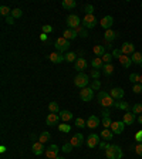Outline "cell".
Here are the masks:
<instances>
[{
	"label": "cell",
	"instance_id": "40",
	"mask_svg": "<svg viewBox=\"0 0 142 159\" xmlns=\"http://www.w3.org/2000/svg\"><path fill=\"white\" fill-rule=\"evenodd\" d=\"M12 16L14 17V19H20V17L23 16L21 9H13V10H12Z\"/></svg>",
	"mask_w": 142,
	"mask_h": 159
},
{
	"label": "cell",
	"instance_id": "46",
	"mask_svg": "<svg viewBox=\"0 0 142 159\" xmlns=\"http://www.w3.org/2000/svg\"><path fill=\"white\" fill-rule=\"evenodd\" d=\"M134 151H135V154H137V155L142 156V143H138V145H135V146H134Z\"/></svg>",
	"mask_w": 142,
	"mask_h": 159
},
{
	"label": "cell",
	"instance_id": "10",
	"mask_svg": "<svg viewBox=\"0 0 142 159\" xmlns=\"http://www.w3.org/2000/svg\"><path fill=\"white\" fill-rule=\"evenodd\" d=\"M100 145V135L97 134H91L87 138V146L88 148H97Z\"/></svg>",
	"mask_w": 142,
	"mask_h": 159
},
{
	"label": "cell",
	"instance_id": "24",
	"mask_svg": "<svg viewBox=\"0 0 142 159\" xmlns=\"http://www.w3.org/2000/svg\"><path fill=\"white\" fill-rule=\"evenodd\" d=\"M91 65H93L95 70L98 68H102L104 67V61H102V58L101 57H94L93 58V61H91Z\"/></svg>",
	"mask_w": 142,
	"mask_h": 159
},
{
	"label": "cell",
	"instance_id": "15",
	"mask_svg": "<svg viewBox=\"0 0 142 159\" xmlns=\"http://www.w3.org/2000/svg\"><path fill=\"white\" fill-rule=\"evenodd\" d=\"M110 95L114 98V99L121 101L122 98H124V95H125V91L122 90V88H119V87H115V88H112V90H111V94Z\"/></svg>",
	"mask_w": 142,
	"mask_h": 159
},
{
	"label": "cell",
	"instance_id": "38",
	"mask_svg": "<svg viewBox=\"0 0 142 159\" xmlns=\"http://www.w3.org/2000/svg\"><path fill=\"white\" fill-rule=\"evenodd\" d=\"M75 57H77L75 53H71V51H70V53L65 54V61H67V63H73V61H75Z\"/></svg>",
	"mask_w": 142,
	"mask_h": 159
},
{
	"label": "cell",
	"instance_id": "14",
	"mask_svg": "<svg viewBox=\"0 0 142 159\" xmlns=\"http://www.w3.org/2000/svg\"><path fill=\"white\" fill-rule=\"evenodd\" d=\"M60 115L58 114H53V112H50L49 115H47V118H46V124L49 125V127H54V125H57L58 124V121H60Z\"/></svg>",
	"mask_w": 142,
	"mask_h": 159
},
{
	"label": "cell",
	"instance_id": "51",
	"mask_svg": "<svg viewBox=\"0 0 142 159\" xmlns=\"http://www.w3.org/2000/svg\"><path fill=\"white\" fill-rule=\"evenodd\" d=\"M91 77H93L94 80H98V78H100V71L94 68L93 71H91Z\"/></svg>",
	"mask_w": 142,
	"mask_h": 159
},
{
	"label": "cell",
	"instance_id": "33",
	"mask_svg": "<svg viewBox=\"0 0 142 159\" xmlns=\"http://www.w3.org/2000/svg\"><path fill=\"white\" fill-rule=\"evenodd\" d=\"M0 14L4 17H9V16H12V10H10L7 6H2V7H0Z\"/></svg>",
	"mask_w": 142,
	"mask_h": 159
},
{
	"label": "cell",
	"instance_id": "30",
	"mask_svg": "<svg viewBox=\"0 0 142 159\" xmlns=\"http://www.w3.org/2000/svg\"><path fill=\"white\" fill-rule=\"evenodd\" d=\"M63 7L67 9V10H71V9H74L75 6H77V3L74 2V0H63Z\"/></svg>",
	"mask_w": 142,
	"mask_h": 159
},
{
	"label": "cell",
	"instance_id": "43",
	"mask_svg": "<svg viewBox=\"0 0 142 159\" xmlns=\"http://www.w3.org/2000/svg\"><path fill=\"white\" fill-rule=\"evenodd\" d=\"M75 125H77V128H85L87 127V122L82 118H77L75 119Z\"/></svg>",
	"mask_w": 142,
	"mask_h": 159
},
{
	"label": "cell",
	"instance_id": "48",
	"mask_svg": "<svg viewBox=\"0 0 142 159\" xmlns=\"http://www.w3.org/2000/svg\"><path fill=\"white\" fill-rule=\"evenodd\" d=\"M135 141H137L138 143H142V129L138 131V132L135 134Z\"/></svg>",
	"mask_w": 142,
	"mask_h": 159
},
{
	"label": "cell",
	"instance_id": "49",
	"mask_svg": "<svg viewBox=\"0 0 142 159\" xmlns=\"http://www.w3.org/2000/svg\"><path fill=\"white\" fill-rule=\"evenodd\" d=\"M53 31V27L50 24H44L43 26V33H46V34H49V33H51Z\"/></svg>",
	"mask_w": 142,
	"mask_h": 159
},
{
	"label": "cell",
	"instance_id": "3",
	"mask_svg": "<svg viewBox=\"0 0 142 159\" xmlns=\"http://www.w3.org/2000/svg\"><path fill=\"white\" fill-rule=\"evenodd\" d=\"M70 41L67 40V38H64V37H58L56 40V44H54V47H56V50L58 51V53H63V51H67V50L70 49Z\"/></svg>",
	"mask_w": 142,
	"mask_h": 159
},
{
	"label": "cell",
	"instance_id": "25",
	"mask_svg": "<svg viewBox=\"0 0 142 159\" xmlns=\"http://www.w3.org/2000/svg\"><path fill=\"white\" fill-rule=\"evenodd\" d=\"M60 118L64 121V122H68V121H71L73 119V114L70 112V111L64 110V111H61L60 112Z\"/></svg>",
	"mask_w": 142,
	"mask_h": 159
},
{
	"label": "cell",
	"instance_id": "13",
	"mask_svg": "<svg viewBox=\"0 0 142 159\" xmlns=\"http://www.w3.org/2000/svg\"><path fill=\"white\" fill-rule=\"evenodd\" d=\"M82 142H84V136H82V134H75V135L71 136V139H70V143H71L74 148H80L82 145Z\"/></svg>",
	"mask_w": 142,
	"mask_h": 159
},
{
	"label": "cell",
	"instance_id": "5",
	"mask_svg": "<svg viewBox=\"0 0 142 159\" xmlns=\"http://www.w3.org/2000/svg\"><path fill=\"white\" fill-rule=\"evenodd\" d=\"M67 26H68V29H77L78 26H81V20H80V17L77 14H68L67 16Z\"/></svg>",
	"mask_w": 142,
	"mask_h": 159
},
{
	"label": "cell",
	"instance_id": "42",
	"mask_svg": "<svg viewBox=\"0 0 142 159\" xmlns=\"http://www.w3.org/2000/svg\"><path fill=\"white\" fill-rule=\"evenodd\" d=\"M100 87H101V81H100V80H94V81L91 82V88H93L94 91H98Z\"/></svg>",
	"mask_w": 142,
	"mask_h": 159
},
{
	"label": "cell",
	"instance_id": "11",
	"mask_svg": "<svg viewBox=\"0 0 142 159\" xmlns=\"http://www.w3.org/2000/svg\"><path fill=\"white\" fill-rule=\"evenodd\" d=\"M122 51V54H124V56H132V54L135 53V45L132 44V43H129V41H126V43H124V44H122V47L121 49H119Z\"/></svg>",
	"mask_w": 142,
	"mask_h": 159
},
{
	"label": "cell",
	"instance_id": "1",
	"mask_svg": "<svg viewBox=\"0 0 142 159\" xmlns=\"http://www.w3.org/2000/svg\"><path fill=\"white\" fill-rule=\"evenodd\" d=\"M105 156L108 159H122L124 152L118 145H108V148L105 149Z\"/></svg>",
	"mask_w": 142,
	"mask_h": 159
},
{
	"label": "cell",
	"instance_id": "55",
	"mask_svg": "<svg viewBox=\"0 0 142 159\" xmlns=\"http://www.w3.org/2000/svg\"><path fill=\"white\" fill-rule=\"evenodd\" d=\"M40 40H41V41H47V34H46V33L40 34Z\"/></svg>",
	"mask_w": 142,
	"mask_h": 159
},
{
	"label": "cell",
	"instance_id": "2",
	"mask_svg": "<svg viewBox=\"0 0 142 159\" xmlns=\"http://www.w3.org/2000/svg\"><path fill=\"white\" fill-rule=\"evenodd\" d=\"M98 102H100L104 108H110V107H112L114 104H115V99H114L107 91H100V92H98Z\"/></svg>",
	"mask_w": 142,
	"mask_h": 159
},
{
	"label": "cell",
	"instance_id": "39",
	"mask_svg": "<svg viewBox=\"0 0 142 159\" xmlns=\"http://www.w3.org/2000/svg\"><path fill=\"white\" fill-rule=\"evenodd\" d=\"M101 58H102V61L105 63V64H111V60H112L114 57H112V54H111V53H105Z\"/></svg>",
	"mask_w": 142,
	"mask_h": 159
},
{
	"label": "cell",
	"instance_id": "16",
	"mask_svg": "<svg viewBox=\"0 0 142 159\" xmlns=\"http://www.w3.org/2000/svg\"><path fill=\"white\" fill-rule=\"evenodd\" d=\"M50 61L51 63H56V64H60V63H63L65 60V56L63 53H58V51H56V53H51L49 56Z\"/></svg>",
	"mask_w": 142,
	"mask_h": 159
},
{
	"label": "cell",
	"instance_id": "45",
	"mask_svg": "<svg viewBox=\"0 0 142 159\" xmlns=\"http://www.w3.org/2000/svg\"><path fill=\"white\" fill-rule=\"evenodd\" d=\"M132 91H134V94H142V85L141 84H134V87H132Z\"/></svg>",
	"mask_w": 142,
	"mask_h": 159
},
{
	"label": "cell",
	"instance_id": "8",
	"mask_svg": "<svg viewBox=\"0 0 142 159\" xmlns=\"http://www.w3.org/2000/svg\"><path fill=\"white\" fill-rule=\"evenodd\" d=\"M58 151H60V148L53 143V145H50V146L46 149L44 154H46V156H47L49 159H56L57 156H58Z\"/></svg>",
	"mask_w": 142,
	"mask_h": 159
},
{
	"label": "cell",
	"instance_id": "6",
	"mask_svg": "<svg viewBox=\"0 0 142 159\" xmlns=\"http://www.w3.org/2000/svg\"><path fill=\"white\" fill-rule=\"evenodd\" d=\"M80 98H81L84 102H89L91 99L94 98V90L91 88V87H85V88H82L81 91H80Z\"/></svg>",
	"mask_w": 142,
	"mask_h": 159
},
{
	"label": "cell",
	"instance_id": "53",
	"mask_svg": "<svg viewBox=\"0 0 142 159\" xmlns=\"http://www.w3.org/2000/svg\"><path fill=\"white\" fill-rule=\"evenodd\" d=\"M6 23H7V24H14V17L13 16L6 17Z\"/></svg>",
	"mask_w": 142,
	"mask_h": 159
},
{
	"label": "cell",
	"instance_id": "57",
	"mask_svg": "<svg viewBox=\"0 0 142 159\" xmlns=\"http://www.w3.org/2000/svg\"><path fill=\"white\" fill-rule=\"evenodd\" d=\"M0 152H2V154H4V152H6V146H4V145H2V146H0Z\"/></svg>",
	"mask_w": 142,
	"mask_h": 159
},
{
	"label": "cell",
	"instance_id": "12",
	"mask_svg": "<svg viewBox=\"0 0 142 159\" xmlns=\"http://www.w3.org/2000/svg\"><path fill=\"white\" fill-rule=\"evenodd\" d=\"M100 24H101L102 29L111 30V27H112V24H114V17L112 16H104L101 19V21H100Z\"/></svg>",
	"mask_w": 142,
	"mask_h": 159
},
{
	"label": "cell",
	"instance_id": "47",
	"mask_svg": "<svg viewBox=\"0 0 142 159\" xmlns=\"http://www.w3.org/2000/svg\"><path fill=\"white\" fill-rule=\"evenodd\" d=\"M111 54H112V57H115V58H118V60H119V57H121V56H122V51H121V50H119V49H115V50H114V51H112V53H111Z\"/></svg>",
	"mask_w": 142,
	"mask_h": 159
},
{
	"label": "cell",
	"instance_id": "19",
	"mask_svg": "<svg viewBox=\"0 0 142 159\" xmlns=\"http://www.w3.org/2000/svg\"><path fill=\"white\" fill-rule=\"evenodd\" d=\"M31 152L34 154V155H41L43 152H46L44 149V143L41 142H34L31 145Z\"/></svg>",
	"mask_w": 142,
	"mask_h": 159
},
{
	"label": "cell",
	"instance_id": "26",
	"mask_svg": "<svg viewBox=\"0 0 142 159\" xmlns=\"http://www.w3.org/2000/svg\"><path fill=\"white\" fill-rule=\"evenodd\" d=\"M93 51L97 57H102V56L105 54V47H104V45H94Z\"/></svg>",
	"mask_w": 142,
	"mask_h": 159
},
{
	"label": "cell",
	"instance_id": "58",
	"mask_svg": "<svg viewBox=\"0 0 142 159\" xmlns=\"http://www.w3.org/2000/svg\"><path fill=\"white\" fill-rule=\"evenodd\" d=\"M138 122H139V124H142V114L138 117Z\"/></svg>",
	"mask_w": 142,
	"mask_h": 159
},
{
	"label": "cell",
	"instance_id": "21",
	"mask_svg": "<svg viewBox=\"0 0 142 159\" xmlns=\"http://www.w3.org/2000/svg\"><path fill=\"white\" fill-rule=\"evenodd\" d=\"M77 34L78 33L75 31V30H73V29H65L64 30V34H63V37L64 38H67V40H73V38H75L77 37Z\"/></svg>",
	"mask_w": 142,
	"mask_h": 159
},
{
	"label": "cell",
	"instance_id": "27",
	"mask_svg": "<svg viewBox=\"0 0 142 159\" xmlns=\"http://www.w3.org/2000/svg\"><path fill=\"white\" fill-rule=\"evenodd\" d=\"M104 38H105V41H114L115 38H117V33L112 31V30H107L105 34H104Z\"/></svg>",
	"mask_w": 142,
	"mask_h": 159
},
{
	"label": "cell",
	"instance_id": "9",
	"mask_svg": "<svg viewBox=\"0 0 142 159\" xmlns=\"http://www.w3.org/2000/svg\"><path fill=\"white\" fill-rule=\"evenodd\" d=\"M124 129H125V124L122 121H115L111 125V131L114 132V135H121L124 132Z\"/></svg>",
	"mask_w": 142,
	"mask_h": 159
},
{
	"label": "cell",
	"instance_id": "56",
	"mask_svg": "<svg viewBox=\"0 0 142 159\" xmlns=\"http://www.w3.org/2000/svg\"><path fill=\"white\" fill-rule=\"evenodd\" d=\"M80 36H81V37H87V36H88V34H87V29H84V30H82Z\"/></svg>",
	"mask_w": 142,
	"mask_h": 159
},
{
	"label": "cell",
	"instance_id": "20",
	"mask_svg": "<svg viewBox=\"0 0 142 159\" xmlns=\"http://www.w3.org/2000/svg\"><path fill=\"white\" fill-rule=\"evenodd\" d=\"M85 122H87V127L94 129V128H97L98 125H100V119H98V117H95V115H89L88 119H87Z\"/></svg>",
	"mask_w": 142,
	"mask_h": 159
},
{
	"label": "cell",
	"instance_id": "32",
	"mask_svg": "<svg viewBox=\"0 0 142 159\" xmlns=\"http://www.w3.org/2000/svg\"><path fill=\"white\" fill-rule=\"evenodd\" d=\"M50 139V132H47V131H44V132H41V135L38 136V142L41 143H46L47 141Z\"/></svg>",
	"mask_w": 142,
	"mask_h": 159
},
{
	"label": "cell",
	"instance_id": "17",
	"mask_svg": "<svg viewBox=\"0 0 142 159\" xmlns=\"http://www.w3.org/2000/svg\"><path fill=\"white\" fill-rule=\"evenodd\" d=\"M135 121V114L132 111H126L124 117H122V122L125 124V125H132Z\"/></svg>",
	"mask_w": 142,
	"mask_h": 159
},
{
	"label": "cell",
	"instance_id": "54",
	"mask_svg": "<svg viewBox=\"0 0 142 159\" xmlns=\"http://www.w3.org/2000/svg\"><path fill=\"white\" fill-rule=\"evenodd\" d=\"M100 148H101V149H107V148H108V143L107 142H100Z\"/></svg>",
	"mask_w": 142,
	"mask_h": 159
},
{
	"label": "cell",
	"instance_id": "41",
	"mask_svg": "<svg viewBox=\"0 0 142 159\" xmlns=\"http://www.w3.org/2000/svg\"><path fill=\"white\" fill-rule=\"evenodd\" d=\"M73 145H71V143L70 142H67V143H64V145H63V148H61V151L63 152H65V154H68V152H71L73 151Z\"/></svg>",
	"mask_w": 142,
	"mask_h": 159
},
{
	"label": "cell",
	"instance_id": "31",
	"mask_svg": "<svg viewBox=\"0 0 142 159\" xmlns=\"http://www.w3.org/2000/svg\"><path fill=\"white\" fill-rule=\"evenodd\" d=\"M102 71H104V74H105V75H111V74L114 73V65L112 64H104V67H102Z\"/></svg>",
	"mask_w": 142,
	"mask_h": 159
},
{
	"label": "cell",
	"instance_id": "44",
	"mask_svg": "<svg viewBox=\"0 0 142 159\" xmlns=\"http://www.w3.org/2000/svg\"><path fill=\"white\" fill-rule=\"evenodd\" d=\"M111 125H112V122H111V118H102V127L105 128V129L111 128Z\"/></svg>",
	"mask_w": 142,
	"mask_h": 159
},
{
	"label": "cell",
	"instance_id": "52",
	"mask_svg": "<svg viewBox=\"0 0 142 159\" xmlns=\"http://www.w3.org/2000/svg\"><path fill=\"white\" fill-rule=\"evenodd\" d=\"M101 114H102V118H110L111 112H110V110H108V108H104Z\"/></svg>",
	"mask_w": 142,
	"mask_h": 159
},
{
	"label": "cell",
	"instance_id": "28",
	"mask_svg": "<svg viewBox=\"0 0 142 159\" xmlns=\"http://www.w3.org/2000/svg\"><path fill=\"white\" fill-rule=\"evenodd\" d=\"M131 60H132V63H135V64L142 65V54L139 53V51H135V53L131 56Z\"/></svg>",
	"mask_w": 142,
	"mask_h": 159
},
{
	"label": "cell",
	"instance_id": "22",
	"mask_svg": "<svg viewBox=\"0 0 142 159\" xmlns=\"http://www.w3.org/2000/svg\"><path fill=\"white\" fill-rule=\"evenodd\" d=\"M119 63H121L122 67H125V68H129L131 64H132V60H131V57H128V56H124V54H122L121 57H119Z\"/></svg>",
	"mask_w": 142,
	"mask_h": 159
},
{
	"label": "cell",
	"instance_id": "34",
	"mask_svg": "<svg viewBox=\"0 0 142 159\" xmlns=\"http://www.w3.org/2000/svg\"><path fill=\"white\" fill-rule=\"evenodd\" d=\"M49 110H50V112H53V114H58L60 108H58V104H57V102H50Z\"/></svg>",
	"mask_w": 142,
	"mask_h": 159
},
{
	"label": "cell",
	"instance_id": "60",
	"mask_svg": "<svg viewBox=\"0 0 142 159\" xmlns=\"http://www.w3.org/2000/svg\"><path fill=\"white\" fill-rule=\"evenodd\" d=\"M56 159H64V158H61V156H57V158Z\"/></svg>",
	"mask_w": 142,
	"mask_h": 159
},
{
	"label": "cell",
	"instance_id": "59",
	"mask_svg": "<svg viewBox=\"0 0 142 159\" xmlns=\"http://www.w3.org/2000/svg\"><path fill=\"white\" fill-rule=\"evenodd\" d=\"M139 84H141V85H142V75H141V77H139Z\"/></svg>",
	"mask_w": 142,
	"mask_h": 159
},
{
	"label": "cell",
	"instance_id": "18",
	"mask_svg": "<svg viewBox=\"0 0 142 159\" xmlns=\"http://www.w3.org/2000/svg\"><path fill=\"white\" fill-rule=\"evenodd\" d=\"M87 67H88V63H87V60H85V58L80 57V58H77V60H75V70H77V71L82 73V71H84Z\"/></svg>",
	"mask_w": 142,
	"mask_h": 159
},
{
	"label": "cell",
	"instance_id": "62",
	"mask_svg": "<svg viewBox=\"0 0 142 159\" xmlns=\"http://www.w3.org/2000/svg\"><path fill=\"white\" fill-rule=\"evenodd\" d=\"M47 159H49V158H47Z\"/></svg>",
	"mask_w": 142,
	"mask_h": 159
},
{
	"label": "cell",
	"instance_id": "50",
	"mask_svg": "<svg viewBox=\"0 0 142 159\" xmlns=\"http://www.w3.org/2000/svg\"><path fill=\"white\" fill-rule=\"evenodd\" d=\"M84 10H85V13H87V14H93V12H94L93 4H87V6L84 7Z\"/></svg>",
	"mask_w": 142,
	"mask_h": 159
},
{
	"label": "cell",
	"instance_id": "37",
	"mask_svg": "<svg viewBox=\"0 0 142 159\" xmlns=\"http://www.w3.org/2000/svg\"><path fill=\"white\" fill-rule=\"evenodd\" d=\"M139 77H141V75H139L138 73H132L129 75V81L132 82V84H138V82H139Z\"/></svg>",
	"mask_w": 142,
	"mask_h": 159
},
{
	"label": "cell",
	"instance_id": "23",
	"mask_svg": "<svg viewBox=\"0 0 142 159\" xmlns=\"http://www.w3.org/2000/svg\"><path fill=\"white\" fill-rule=\"evenodd\" d=\"M100 136H101L104 141H111V139L114 138V132L111 129H102L101 134H100Z\"/></svg>",
	"mask_w": 142,
	"mask_h": 159
},
{
	"label": "cell",
	"instance_id": "7",
	"mask_svg": "<svg viewBox=\"0 0 142 159\" xmlns=\"http://www.w3.org/2000/svg\"><path fill=\"white\" fill-rule=\"evenodd\" d=\"M98 21L94 14H85V17L82 19V26H84L85 29H93V27H95Z\"/></svg>",
	"mask_w": 142,
	"mask_h": 159
},
{
	"label": "cell",
	"instance_id": "61",
	"mask_svg": "<svg viewBox=\"0 0 142 159\" xmlns=\"http://www.w3.org/2000/svg\"><path fill=\"white\" fill-rule=\"evenodd\" d=\"M141 7H142V3H141Z\"/></svg>",
	"mask_w": 142,
	"mask_h": 159
},
{
	"label": "cell",
	"instance_id": "29",
	"mask_svg": "<svg viewBox=\"0 0 142 159\" xmlns=\"http://www.w3.org/2000/svg\"><path fill=\"white\" fill-rule=\"evenodd\" d=\"M114 107H115V108H118V110H124V111H128V110H129V104H128V102H125V101H118V102H115V104H114Z\"/></svg>",
	"mask_w": 142,
	"mask_h": 159
},
{
	"label": "cell",
	"instance_id": "36",
	"mask_svg": "<svg viewBox=\"0 0 142 159\" xmlns=\"http://www.w3.org/2000/svg\"><path fill=\"white\" fill-rule=\"evenodd\" d=\"M131 111H132L135 115H137V114L141 115L142 114V104H139V102H138V104H135V105L131 108Z\"/></svg>",
	"mask_w": 142,
	"mask_h": 159
},
{
	"label": "cell",
	"instance_id": "4",
	"mask_svg": "<svg viewBox=\"0 0 142 159\" xmlns=\"http://www.w3.org/2000/svg\"><path fill=\"white\" fill-rule=\"evenodd\" d=\"M88 75L87 74H84V73H78L77 74V77L74 78V84L78 87V88H85V87L88 85Z\"/></svg>",
	"mask_w": 142,
	"mask_h": 159
},
{
	"label": "cell",
	"instance_id": "35",
	"mask_svg": "<svg viewBox=\"0 0 142 159\" xmlns=\"http://www.w3.org/2000/svg\"><path fill=\"white\" fill-rule=\"evenodd\" d=\"M58 131H60V132H65V134H67V132H70V131H71V127H70L67 122H63L61 125H58Z\"/></svg>",
	"mask_w": 142,
	"mask_h": 159
}]
</instances>
